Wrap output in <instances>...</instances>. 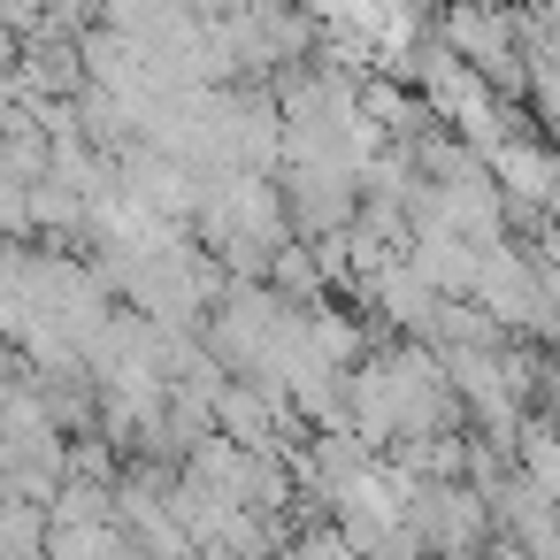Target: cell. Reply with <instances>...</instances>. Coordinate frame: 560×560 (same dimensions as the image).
<instances>
[{
	"mask_svg": "<svg viewBox=\"0 0 560 560\" xmlns=\"http://www.w3.org/2000/svg\"><path fill=\"white\" fill-rule=\"evenodd\" d=\"M438 47H445L476 85H491L499 101L522 93V62H514V32H506V9H499V0H476V9H445Z\"/></svg>",
	"mask_w": 560,
	"mask_h": 560,
	"instance_id": "6da1fadb",
	"label": "cell"
},
{
	"mask_svg": "<svg viewBox=\"0 0 560 560\" xmlns=\"http://www.w3.org/2000/svg\"><path fill=\"white\" fill-rule=\"evenodd\" d=\"M445 9H476V0H445Z\"/></svg>",
	"mask_w": 560,
	"mask_h": 560,
	"instance_id": "7a4b0ae2",
	"label": "cell"
}]
</instances>
